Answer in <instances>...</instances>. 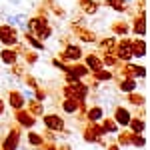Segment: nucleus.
Instances as JSON below:
<instances>
[{
  "label": "nucleus",
  "instance_id": "8",
  "mask_svg": "<svg viewBox=\"0 0 150 150\" xmlns=\"http://www.w3.org/2000/svg\"><path fill=\"white\" fill-rule=\"evenodd\" d=\"M74 28V34L76 38L80 40V42H96V34H94L92 30H88V28H84V26H72Z\"/></svg>",
  "mask_w": 150,
  "mask_h": 150
},
{
  "label": "nucleus",
  "instance_id": "11",
  "mask_svg": "<svg viewBox=\"0 0 150 150\" xmlns=\"http://www.w3.org/2000/svg\"><path fill=\"white\" fill-rule=\"evenodd\" d=\"M102 126H96V124H90V126L84 130V138L88 142H100V136H102Z\"/></svg>",
  "mask_w": 150,
  "mask_h": 150
},
{
  "label": "nucleus",
  "instance_id": "34",
  "mask_svg": "<svg viewBox=\"0 0 150 150\" xmlns=\"http://www.w3.org/2000/svg\"><path fill=\"white\" fill-rule=\"evenodd\" d=\"M28 140H30V144H34V146H40V144H42V136H40V134H34V132L28 134Z\"/></svg>",
  "mask_w": 150,
  "mask_h": 150
},
{
  "label": "nucleus",
  "instance_id": "19",
  "mask_svg": "<svg viewBox=\"0 0 150 150\" xmlns=\"http://www.w3.org/2000/svg\"><path fill=\"white\" fill-rule=\"evenodd\" d=\"M16 120H18L22 126H26V128H30L32 124H34V118L28 114L26 110H22V108H18V110H16Z\"/></svg>",
  "mask_w": 150,
  "mask_h": 150
},
{
  "label": "nucleus",
  "instance_id": "12",
  "mask_svg": "<svg viewBox=\"0 0 150 150\" xmlns=\"http://www.w3.org/2000/svg\"><path fill=\"white\" fill-rule=\"evenodd\" d=\"M0 60L4 62V64H8L12 66L14 62H18V52H16V48H2V52H0Z\"/></svg>",
  "mask_w": 150,
  "mask_h": 150
},
{
  "label": "nucleus",
  "instance_id": "10",
  "mask_svg": "<svg viewBox=\"0 0 150 150\" xmlns=\"http://www.w3.org/2000/svg\"><path fill=\"white\" fill-rule=\"evenodd\" d=\"M100 6H108L110 10H114V12H128L130 10V4H128L126 0H104V2H100Z\"/></svg>",
  "mask_w": 150,
  "mask_h": 150
},
{
  "label": "nucleus",
  "instance_id": "27",
  "mask_svg": "<svg viewBox=\"0 0 150 150\" xmlns=\"http://www.w3.org/2000/svg\"><path fill=\"white\" fill-rule=\"evenodd\" d=\"M112 76H114L112 72H108V70H102V68L94 72V78H96L98 82H108V80H112Z\"/></svg>",
  "mask_w": 150,
  "mask_h": 150
},
{
  "label": "nucleus",
  "instance_id": "21",
  "mask_svg": "<svg viewBox=\"0 0 150 150\" xmlns=\"http://www.w3.org/2000/svg\"><path fill=\"white\" fill-rule=\"evenodd\" d=\"M86 66L90 68V72H96V70H100L104 66V62L96 56V54H88V56H86Z\"/></svg>",
  "mask_w": 150,
  "mask_h": 150
},
{
  "label": "nucleus",
  "instance_id": "36",
  "mask_svg": "<svg viewBox=\"0 0 150 150\" xmlns=\"http://www.w3.org/2000/svg\"><path fill=\"white\" fill-rule=\"evenodd\" d=\"M130 142H132V134H130V132L120 134V144H130Z\"/></svg>",
  "mask_w": 150,
  "mask_h": 150
},
{
  "label": "nucleus",
  "instance_id": "1",
  "mask_svg": "<svg viewBox=\"0 0 150 150\" xmlns=\"http://www.w3.org/2000/svg\"><path fill=\"white\" fill-rule=\"evenodd\" d=\"M64 94H66V98H74V100H78V102H84L86 96H88V86L82 80L72 82V84H66V86H64Z\"/></svg>",
  "mask_w": 150,
  "mask_h": 150
},
{
  "label": "nucleus",
  "instance_id": "9",
  "mask_svg": "<svg viewBox=\"0 0 150 150\" xmlns=\"http://www.w3.org/2000/svg\"><path fill=\"white\" fill-rule=\"evenodd\" d=\"M66 72H72V74H76L78 78H86V76H90V68L86 66V64H78V62H68V68Z\"/></svg>",
  "mask_w": 150,
  "mask_h": 150
},
{
  "label": "nucleus",
  "instance_id": "18",
  "mask_svg": "<svg viewBox=\"0 0 150 150\" xmlns=\"http://www.w3.org/2000/svg\"><path fill=\"white\" fill-rule=\"evenodd\" d=\"M8 102H10L12 108L18 110V108H22V106H24V96L18 92V90H10V92H8Z\"/></svg>",
  "mask_w": 150,
  "mask_h": 150
},
{
  "label": "nucleus",
  "instance_id": "15",
  "mask_svg": "<svg viewBox=\"0 0 150 150\" xmlns=\"http://www.w3.org/2000/svg\"><path fill=\"white\" fill-rule=\"evenodd\" d=\"M116 44H118L116 36H110V38H102L98 46L102 48L104 54H114V52H116Z\"/></svg>",
  "mask_w": 150,
  "mask_h": 150
},
{
  "label": "nucleus",
  "instance_id": "31",
  "mask_svg": "<svg viewBox=\"0 0 150 150\" xmlns=\"http://www.w3.org/2000/svg\"><path fill=\"white\" fill-rule=\"evenodd\" d=\"M102 62H104V66H116L118 64V58H116V54H104Z\"/></svg>",
  "mask_w": 150,
  "mask_h": 150
},
{
  "label": "nucleus",
  "instance_id": "28",
  "mask_svg": "<svg viewBox=\"0 0 150 150\" xmlns=\"http://www.w3.org/2000/svg\"><path fill=\"white\" fill-rule=\"evenodd\" d=\"M102 118V108L100 106H92L90 110H88V120L90 122H96V120H100Z\"/></svg>",
  "mask_w": 150,
  "mask_h": 150
},
{
  "label": "nucleus",
  "instance_id": "41",
  "mask_svg": "<svg viewBox=\"0 0 150 150\" xmlns=\"http://www.w3.org/2000/svg\"><path fill=\"white\" fill-rule=\"evenodd\" d=\"M126 2H128V4H134V0H126Z\"/></svg>",
  "mask_w": 150,
  "mask_h": 150
},
{
  "label": "nucleus",
  "instance_id": "33",
  "mask_svg": "<svg viewBox=\"0 0 150 150\" xmlns=\"http://www.w3.org/2000/svg\"><path fill=\"white\" fill-rule=\"evenodd\" d=\"M30 112L36 114V116H40V114H42V104L36 102V100H32V102H30Z\"/></svg>",
  "mask_w": 150,
  "mask_h": 150
},
{
  "label": "nucleus",
  "instance_id": "17",
  "mask_svg": "<svg viewBox=\"0 0 150 150\" xmlns=\"http://www.w3.org/2000/svg\"><path fill=\"white\" fill-rule=\"evenodd\" d=\"M114 116H116V122H118V124H122V126H128V122H130V112H128L126 108H122V106H116V108H114Z\"/></svg>",
  "mask_w": 150,
  "mask_h": 150
},
{
  "label": "nucleus",
  "instance_id": "25",
  "mask_svg": "<svg viewBox=\"0 0 150 150\" xmlns=\"http://www.w3.org/2000/svg\"><path fill=\"white\" fill-rule=\"evenodd\" d=\"M24 38H26V42H28L30 46L34 48V50H44V44H42V42H40V40H38V38H36L34 34L26 32V34H24Z\"/></svg>",
  "mask_w": 150,
  "mask_h": 150
},
{
  "label": "nucleus",
  "instance_id": "16",
  "mask_svg": "<svg viewBox=\"0 0 150 150\" xmlns=\"http://www.w3.org/2000/svg\"><path fill=\"white\" fill-rule=\"evenodd\" d=\"M146 54V42H144V38H136V40H132V56L134 58H142Z\"/></svg>",
  "mask_w": 150,
  "mask_h": 150
},
{
  "label": "nucleus",
  "instance_id": "7",
  "mask_svg": "<svg viewBox=\"0 0 150 150\" xmlns=\"http://www.w3.org/2000/svg\"><path fill=\"white\" fill-rule=\"evenodd\" d=\"M78 8L82 10V14H88L92 16L100 10V2L98 0H78Z\"/></svg>",
  "mask_w": 150,
  "mask_h": 150
},
{
  "label": "nucleus",
  "instance_id": "37",
  "mask_svg": "<svg viewBox=\"0 0 150 150\" xmlns=\"http://www.w3.org/2000/svg\"><path fill=\"white\" fill-rule=\"evenodd\" d=\"M132 144L134 146H144V138L140 134H132Z\"/></svg>",
  "mask_w": 150,
  "mask_h": 150
},
{
  "label": "nucleus",
  "instance_id": "38",
  "mask_svg": "<svg viewBox=\"0 0 150 150\" xmlns=\"http://www.w3.org/2000/svg\"><path fill=\"white\" fill-rule=\"evenodd\" d=\"M26 82H28V84H30L32 88H38V84H36V80L32 78V76H26Z\"/></svg>",
  "mask_w": 150,
  "mask_h": 150
},
{
  "label": "nucleus",
  "instance_id": "4",
  "mask_svg": "<svg viewBox=\"0 0 150 150\" xmlns=\"http://www.w3.org/2000/svg\"><path fill=\"white\" fill-rule=\"evenodd\" d=\"M130 30L136 36H140V38L146 34V12H136V16H132Z\"/></svg>",
  "mask_w": 150,
  "mask_h": 150
},
{
  "label": "nucleus",
  "instance_id": "29",
  "mask_svg": "<svg viewBox=\"0 0 150 150\" xmlns=\"http://www.w3.org/2000/svg\"><path fill=\"white\" fill-rule=\"evenodd\" d=\"M130 72H132V76H140V78L146 76V68L138 66V64H130Z\"/></svg>",
  "mask_w": 150,
  "mask_h": 150
},
{
  "label": "nucleus",
  "instance_id": "6",
  "mask_svg": "<svg viewBox=\"0 0 150 150\" xmlns=\"http://www.w3.org/2000/svg\"><path fill=\"white\" fill-rule=\"evenodd\" d=\"M60 58L66 60V62H76L82 58V48L78 44H66L64 50L60 52Z\"/></svg>",
  "mask_w": 150,
  "mask_h": 150
},
{
  "label": "nucleus",
  "instance_id": "30",
  "mask_svg": "<svg viewBox=\"0 0 150 150\" xmlns=\"http://www.w3.org/2000/svg\"><path fill=\"white\" fill-rule=\"evenodd\" d=\"M128 124L132 126V132H136V134H140V132L144 130V122H142L140 118H134V120H130Z\"/></svg>",
  "mask_w": 150,
  "mask_h": 150
},
{
  "label": "nucleus",
  "instance_id": "14",
  "mask_svg": "<svg viewBox=\"0 0 150 150\" xmlns=\"http://www.w3.org/2000/svg\"><path fill=\"white\" fill-rule=\"evenodd\" d=\"M18 138H20V132H18V130H10L8 136H6V140H4V144H2V148L4 150H16Z\"/></svg>",
  "mask_w": 150,
  "mask_h": 150
},
{
  "label": "nucleus",
  "instance_id": "13",
  "mask_svg": "<svg viewBox=\"0 0 150 150\" xmlns=\"http://www.w3.org/2000/svg\"><path fill=\"white\" fill-rule=\"evenodd\" d=\"M44 124L50 130H64V120L56 114H46L44 116Z\"/></svg>",
  "mask_w": 150,
  "mask_h": 150
},
{
  "label": "nucleus",
  "instance_id": "3",
  "mask_svg": "<svg viewBox=\"0 0 150 150\" xmlns=\"http://www.w3.org/2000/svg\"><path fill=\"white\" fill-rule=\"evenodd\" d=\"M116 58L122 60V62H128L132 58V40L128 36H122V40L116 44Z\"/></svg>",
  "mask_w": 150,
  "mask_h": 150
},
{
  "label": "nucleus",
  "instance_id": "39",
  "mask_svg": "<svg viewBox=\"0 0 150 150\" xmlns=\"http://www.w3.org/2000/svg\"><path fill=\"white\" fill-rule=\"evenodd\" d=\"M108 150H120V148H118L116 144H112V146H108Z\"/></svg>",
  "mask_w": 150,
  "mask_h": 150
},
{
  "label": "nucleus",
  "instance_id": "26",
  "mask_svg": "<svg viewBox=\"0 0 150 150\" xmlns=\"http://www.w3.org/2000/svg\"><path fill=\"white\" fill-rule=\"evenodd\" d=\"M34 36L38 38V40H40V42H44V40H48V38L52 36V26L48 24V26H44V28H40V30H38V32H36Z\"/></svg>",
  "mask_w": 150,
  "mask_h": 150
},
{
  "label": "nucleus",
  "instance_id": "23",
  "mask_svg": "<svg viewBox=\"0 0 150 150\" xmlns=\"http://www.w3.org/2000/svg\"><path fill=\"white\" fill-rule=\"evenodd\" d=\"M6 20H8V24H10V26H14V24H20V28H26V20H28V18H26V14H22V12H20V14L8 16Z\"/></svg>",
  "mask_w": 150,
  "mask_h": 150
},
{
  "label": "nucleus",
  "instance_id": "20",
  "mask_svg": "<svg viewBox=\"0 0 150 150\" xmlns=\"http://www.w3.org/2000/svg\"><path fill=\"white\" fill-rule=\"evenodd\" d=\"M112 32H114L116 36H128V32H130V24H128L126 20H118V22L112 24Z\"/></svg>",
  "mask_w": 150,
  "mask_h": 150
},
{
  "label": "nucleus",
  "instance_id": "22",
  "mask_svg": "<svg viewBox=\"0 0 150 150\" xmlns=\"http://www.w3.org/2000/svg\"><path fill=\"white\" fill-rule=\"evenodd\" d=\"M118 86H120V90H122V92H132V90L136 88V80H134L132 76H124V78L120 80Z\"/></svg>",
  "mask_w": 150,
  "mask_h": 150
},
{
  "label": "nucleus",
  "instance_id": "35",
  "mask_svg": "<svg viewBox=\"0 0 150 150\" xmlns=\"http://www.w3.org/2000/svg\"><path fill=\"white\" fill-rule=\"evenodd\" d=\"M104 132H114L116 130V124H114V120H104V126H102Z\"/></svg>",
  "mask_w": 150,
  "mask_h": 150
},
{
  "label": "nucleus",
  "instance_id": "40",
  "mask_svg": "<svg viewBox=\"0 0 150 150\" xmlns=\"http://www.w3.org/2000/svg\"><path fill=\"white\" fill-rule=\"evenodd\" d=\"M2 112H4V102L0 100V114H2Z\"/></svg>",
  "mask_w": 150,
  "mask_h": 150
},
{
  "label": "nucleus",
  "instance_id": "42",
  "mask_svg": "<svg viewBox=\"0 0 150 150\" xmlns=\"http://www.w3.org/2000/svg\"><path fill=\"white\" fill-rule=\"evenodd\" d=\"M62 150H70V148H66V146H62Z\"/></svg>",
  "mask_w": 150,
  "mask_h": 150
},
{
  "label": "nucleus",
  "instance_id": "32",
  "mask_svg": "<svg viewBox=\"0 0 150 150\" xmlns=\"http://www.w3.org/2000/svg\"><path fill=\"white\" fill-rule=\"evenodd\" d=\"M128 100L132 104H136V106H144V96H140V94H128Z\"/></svg>",
  "mask_w": 150,
  "mask_h": 150
},
{
  "label": "nucleus",
  "instance_id": "24",
  "mask_svg": "<svg viewBox=\"0 0 150 150\" xmlns=\"http://www.w3.org/2000/svg\"><path fill=\"white\" fill-rule=\"evenodd\" d=\"M78 100H74V98H66L64 102H62V110L64 112H68V114H74L76 112V108H78Z\"/></svg>",
  "mask_w": 150,
  "mask_h": 150
},
{
  "label": "nucleus",
  "instance_id": "2",
  "mask_svg": "<svg viewBox=\"0 0 150 150\" xmlns=\"http://www.w3.org/2000/svg\"><path fill=\"white\" fill-rule=\"evenodd\" d=\"M0 42L6 48H14L18 44V32L10 24H0Z\"/></svg>",
  "mask_w": 150,
  "mask_h": 150
},
{
  "label": "nucleus",
  "instance_id": "5",
  "mask_svg": "<svg viewBox=\"0 0 150 150\" xmlns=\"http://www.w3.org/2000/svg\"><path fill=\"white\" fill-rule=\"evenodd\" d=\"M48 26V16L46 14H38V16H32V18H28L26 20V30L30 32V34H36L40 28H44Z\"/></svg>",
  "mask_w": 150,
  "mask_h": 150
}]
</instances>
